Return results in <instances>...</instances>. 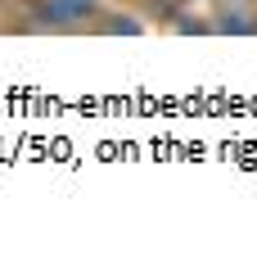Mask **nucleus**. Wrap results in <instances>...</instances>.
<instances>
[{"label": "nucleus", "mask_w": 257, "mask_h": 262, "mask_svg": "<svg viewBox=\"0 0 257 262\" xmlns=\"http://www.w3.org/2000/svg\"><path fill=\"white\" fill-rule=\"evenodd\" d=\"M100 9V0H36L32 14L41 27H77Z\"/></svg>", "instance_id": "f257e3e1"}]
</instances>
